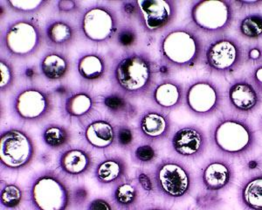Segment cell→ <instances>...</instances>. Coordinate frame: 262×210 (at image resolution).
Masks as SVG:
<instances>
[{
  "mask_svg": "<svg viewBox=\"0 0 262 210\" xmlns=\"http://www.w3.org/2000/svg\"><path fill=\"white\" fill-rule=\"evenodd\" d=\"M170 146L177 156L193 160L200 159L206 153L208 138L200 126L186 124L173 133L170 139Z\"/></svg>",
  "mask_w": 262,
  "mask_h": 210,
  "instance_id": "5bb4252c",
  "label": "cell"
},
{
  "mask_svg": "<svg viewBox=\"0 0 262 210\" xmlns=\"http://www.w3.org/2000/svg\"><path fill=\"white\" fill-rule=\"evenodd\" d=\"M8 8L20 14H34L44 9L49 4L48 0H6Z\"/></svg>",
  "mask_w": 262,
  "mask_h": 210,
  "instance_id": "d6a6232c",
  "label": "cell"
},
{
  "mask_svg": "<svg viewBox=\"0 0 262 210\" xmlns=\"http://www.w3.org/2000/svg\"><path fill=\"white\" fill-rule=\"evenodd\" d=\"M10 109L20 122L39 123L53 112L54 101L48 90L31 85L21 88L12 96Z\"/></svg>",
  "mask_w": 262,
  "mask_h": 210,
  "instance_id": "30bf717a",
  "label": "cell"
},
{
  "mask_svg": "<svg viewBox=\"0 0 262 210\" xmlns=\"http://www.w3.org/2000/svg\"><path fill=\"white\" fill-rule=\"evenodd\" d=\"M210 140L215 150L227 159H243L256 146L257 134L246 117L222 115L212 124Z\"/></svg>",
  "mask_w": 262,
  "mask_h": 210,
  "instance_id": "7a4b0ae2",
  "label": "cell"
},
{
  "mask_svg": "<svg viewBox=\"0 0 262 210\" xmlns=\"http://www.w3.org/2000/svg\"><path fill=\"white\" fill-rule=\"evenodd\" d=\"M162 60L177 69H189L204 56V44L196 31L187 27L171 28L162 37L159 46Z\"/></svg>",
  "mask_w": 262,
  "mask_h": 210,
  "instance_id": "3957f363",
  "label": "cell"
},
{
  "mask_svg": "<svg viewBox=\"0 0 262 210\" xmlns=\"http://www.w3.org/2000/svg\"><path fill=\"white\" fill-rule=\"evenodd\" d=\"M237 3L242 4V5H246V6H251V5H258V4L261 3V1L259 0H239V1H236Z\"/></svg>",
  "mask_w": 262,
  "mask_h": 210,
  "instance_id": "7dc6e473",
  "label": "cell"
},
{
  "mask_svg": "<svg viewBox=\"0 0 262 210\" xmlns=\"http://www.w3.org/2000/svg\"><path fill=\"white\" fill-rule=\"evenodd\" d=\"M247 60L253 63H259L262 61V48L259 46L251 47L247 53Z\"/></svg>",
  "mask_w": 262,
  "mask_h": 210,
  "instance_id": "ee69618b",
  "label": "cell"
},
{
  "mask_svg": "<svg viewBox=\"0 0 262 210\" xmlns=\"http://www.w3.org/2000/svg\"><path fill=\"white\" fill-rule=\"evenodd\" d=\"M138 14L137 19L147 33H159L169 27L178 12L174 0H137Z\"/></svg>",
  "mask_w": 262,
  "mask_h": 210,
  "instance_id": "4fadbf2b",
  "label": "cell"
},
{
  "mask_svg": "<svg viewBox=\"0 0 262 210\" xmlns=\"http://www.w3.org/2000/svg\"><path fill=\"white\" fill-rule=\"evenodd\" d=\"M227 96L232 111L243 117L257 111L261 103L259 91L247 80L241 79L231 83Z\"/></svg>",
  "mask_w": 262,
  "mask_h": 210,
  "instance_id": "e0dca14e",
  "label": "cell"
},
{
  "mask_svg": "<svg viewBox=\"0 0 262 210\" xmlns=\"http://www.w3.org/2000/svg\"><path fill=\"white\" fill-rule=\"evenodd\" d=\"M128 164L118 155L106 157L96 165L94 176L101 185H116L126 180Z\"/></svg>",
  "mask_w": 262,
  "mask_h": 210,
  "instance_id": "603a6c76",
  "label": "cell"
},
{
  "mask_svg": "<svg viewBox=\"0 0 262 210\" xmlns=\"http://www.w3.org/2000/svg\"><path fill=\"white\" fill-rule=\"evenodd\" d=\"M156 191L168 201H181L191 195L195 178L191 168L180 159L164 158L153 172Z\"/></svg>",
  "mask_w": 262,
  "mask_h": 210,
  "instance_id": "5b68a950",
  "label": "cell"
},
{
  "mask_svg": "<svg viewBox=\"0 0 262 210\" xmlns=\"http://www.w3.org/2000/svg\"><path fill=\"white\" fill-rule=\"evenodd\" d=\"M116 127L111 121L97 118L84 127V139L94 149L107 150L116 144Z\"/></svg>",
  "mask_w": 262,
  "mask_h": 210,
  "instance_id": "ffe728a7",
  "label": "cell"
},
{
  "mask_svg": "<svg viewBox=\"0 0 262 210\" xmlns=\"http://www.w3.org/2000/svg\"><path fill=\"white\" fill-rule=\"evenodd\" d=\"M199 178L204 190L221 193L231 187L234 182L235 167L227 158L214 157L202 165Z\"/></svg>",
  "mask_w": 262,
  "mask_h": 210,
  "instance_id": "9a60e30c",
  "label": "cell"
},
{
  "mask_svg": "<svg viewBox=\"0 0 262 210\" xmlns=\"http://www.w3.org/2000/svg\"><path fill=\"white\" fill-rule=\"evenodd\" d=\"M36 75H37V71H36V69L33 67H27V68H25V78L33 81V79L36 78Z\"/></svg>",
  "mask_w": 262,
  "mask_h": 210,
  "instance_id": "bcb514c9",
  "label": "cell"
},
{
  "mask_svg": "<svg viewBox=\"0 0 262 210\" xmlns=\"http://www.w3.org/2000/svg\"><path fill=\"white\" fill-rule=\"evenodd\" d=\"M114 203L123 209H130L137 204L139 199L137 183L132 180H124L116 184L112 193Z\"/></svg>",
  "mask_w": 262,
  "mask_h": 210,
  "instance_id": "f1b7e54d",
  "label": "cell"
},
{
  "mask_svg": "<svg viewBox=\"0 0 262 210\" xmlns=\"http://www.w3.org/2000/svg\"><path fill=\"white\" fill-rule=\"evenodd\" d=\"M116 45L124 49H129L137 45L138 41V33L133 25L126 24L119 26L116 36Z\"/></svg>",
  "mask_w": 262,
  "mask_h": 210,
  "instance_id": "836d02e7",
  "label": "cell"
},
{
  "mask_svg": "<svg viewBox=\"0 0 262 210\" xmlns=\"http://www.w3.org/2000/svg\"><path fill=\"white\" fill-rule=\"evenodd\" d=\"M78 75L86 83H95L104 77L107 73V63L98 53L81 54L76 63Z\"/></svg>",
  "mask_w": 262,
  "mask_h": 210,
  "instance_id": "4316f807",
  "label": "cell"
},
{
  "mask_svg": "<svg viewBox=\"0 0 262 210\" xmlns=\"http://www.w3.org/2000/svg\"><path fill=\"white\" fill-rule=\"evenodd\" d=\"M0 72H1V82L0 90L1 93H6L12 90L15 81V71L12 64L6 57L0 59Z\"/></svg>",
  "mask_w": 262,
  "mask_h": 210,
  "instance_id": "d590c367",
  "label": "cell"
},
{
  "mask_svg": "<svg viewBox=\"0 0 262 210\" xmlns=\"http://www.w3.org/2000/svg\"><path fill=\"white\" fill-rule=\"evenodd\" d=\"M235 11L228 0L196 1L191 6L190 18L196 29L208 34L223 33L233 22Z\"/></svg>",
  "mask_w": 262,
  "mask_h": 210,
  "instance_id": "9c48e42d",
  "label": "cell"
},
{
  "mask_svg": "<svg viewBox=\"0 0 262 210\" xmlns=\"http://www.w3.org/2000/svg\"><path fill=\"white\" fill-rule=\"evenodd\" d=\"M251 80L253 86L256 88L259 94L262 95V64L253 69L251 74Z\"/></svg>",
  "mask_w": 262,
  "mask_h": 210,
  "instance_id": "7bdbcfd3",
  "label": "cell"
},
{
  "mask_svg": "<svg viewBox=\"0 0 262 210\" xmlns=\"http://www.w3.org/2000/svg\"><path fill=\"white\" fill-rule=\"evenodd\" d=\"M136 179H137V183L138 184V186L143 189V192L145 193L148 196H151L157 192L153 175H150L148 172L143 169L137 170Z\"/></svg>",
  "mask_w": 262,
  "mask_h": 210,
  "instance_id": "74e56055",
  "label": "cell"
},
{
  "mask_svg": "<svg viewBox=\"0 0 262 210\" xmlns=\"http://www.w3.org/2000/svg\"><path fill=\"white\" fill-rule=\"evenodd\" d=\"M24 200V193L20 186L15 183H5L1 186V206L8 209H16Z\"/></svg>",
  "mask_w": 262,
  "mask_h": 210,
  "instance_id": "4dcf8cb0",
  "label": "cell"
},
{
  "mask_svg": "<svg viewBox=\"0 0 262 210\" xmlns=\"http://www.w3.org/2000/svg\"><path fill=\"white\" fill-rule=\"evenodd\" d=\"M76 33L77 30L73 23L61 18L48 20L43 29L44 40L54 50L69 48L75 41Z\"/></svg>",
  "mask_w": 262,
  "mask_h": 210,
  "instance_id": "44dd1931",
  "label": "cell"
},
{
  "mask_svg": "<svg viewBox=\"0 0 262 210\" xmlns=\"http://www.w3.org/2000/svg\"><path fill=\"white\" fill-rule=\"evenodd\" d=\"M185 100L191 113L198 117H210L221 110L223 95L213 81L198 80L188 86Z\"/></svg>",
  "mask_w": 262,
  "mask_h": 210,
  "instance_id": "7c38bea8",
  "label": "cell"
},
{
  "mask_svg": "<svg viewBox=\"0 0 262 210\" xmlns=\"http://www.w3.org/2000/svg\"><path fill=\"white\" fill-rule=\"evenodd\" d=\"M71 132L60 123H48L41 132V139L51 150H61L71 142Z\"/></svg>",
  "mask_w": 262,
  "mask_h": 210,
  "instance_id": "83f0119b",
  "label": "cell"
},
{
  "mask_svg": "<svg viewBox=\"0 0 262 210\" xmlns=\"http://www.w3.org/2000/svg\"><path fill=\"white\" fill-rule=\"evenodd\" d=\"M155 78V64L143 52H125L111 69L114 88L128 97L145 96L154 87Z\"/></svg>",
  "mask_w": 262,
  "mask_h": 210,
  "instance_id": "6da1fadb",
  "label": "cell"
},
{
  "mask_svg": "<svg viewBox=\"0 0 262 210\" xmlns=\"http://www.w3.org/2000/svg\"><path fill=\"white\" fill-rule=\"evenodd\" d=\"M151 99L160 110L172 111L182 104L185 99V91L178 81L165 79L153 87Z\"/></svg>",
  "mask_w": 262,
  "mask_h": 210,
  "instance_id": "7402d4cb",
  "label": "cell"
},
{
  "mask_svg": "<svg viewBox=\"0 0 262 210\" xmlns=\"http://www.w3.org/2000/svg\"><path fill=\"white\" fill-rule=\"evenodd\" d=\"M43 40V30L38 21L32 18H17L2 31L1 47L9 57L27 59L38 52Z\"/></svg>",
  "mask_w": 262,
  "mask_h": 210,
  "instance_id": "8992f818",
  "label": "cell"
},
{
  "mask_svg": "<svg viewBox=\"0 0 262 210\" xmlns=\"http://www.w3.org/2000/svg\"><path fill=\"white\" fill-rule=\"evenodd\" d=\"M204 63L209 71L227 75L236 71L244 61V50L237 39L221 37L212 40L204 51Z\"/></svg>",
  "mask_w": 262,
  "mask_h": 210,
  "instance_id": "8fae6325",
  "label": "cell"
},
{
  "mask_svg": "<svg viewBox=\"0 0 262 210\" xmlns=\"http://www.w3.org/2000/svg\"><path fill=\"white\" fill-rule=\"evenodd\" d=\"M122 15L126 19L137 18L138 14V5L137 0H125L120 3Z\"/></svg>",
  "mask_w": 262,
  "mask_h": 210,
  "instance_id": "ab89813d",
  "label": "cell"
},
{
  "mask_svg": "<svg viewBox=\"0 0 262 210\" xmlns=\"http://www.w3.org/2000/svg\"><path fill=\"white\" fill-rule=\"evenodd\" d=\"M70 62L61 52L54 50L44 54L39 63L40 75L48 81H60L69 74Z\"/></svg>",
  "mask_w": 262,
  "mask_h": 210,
  "instance_id": "d4e9b609",
  "label": "cell"
},
{
  "mask_svg": "<svg viewBox=\"0 0 262 210\" xmlns=\"http://www.w3.org/2000/svg\"><path fill=\"white\" fill-rule=\"evenodd\" d=\"M158 150L155 145L146 142L135 145L131 150L132 161L139 165H149L154 164L158 159Z\"/></svg>",
  "mask_w": 262,
  "mask_h": 210,
  "instance_id": "1f68e13d",
  "label": "cell"
},
{
  "mask_svg": "<svg viewBox=\"0 0 262 210\" xmlns=\"http://www.w3.org/2000/svg\"><path fill=\"white\" fill-rule=\"evenodd\" d=\"M137 130L145 141L154 144L166 139L170 136L172 121L163 110L147 109L139 117Z\"/></svg>",
  "mask_w": 262,
  "mask_h": 210,
  "instance_id": "2e32d148",
  "label": "cell"
},
{
  "mask_svg": "<svg viewBox=\"0 0 262 210\" xmlns=\"http://www.w3.org/2000/svg\"><path fill=\"white\" fill-rule=\"evenodd\" d=\"M238 32L246 39H257L262 37V14L254 12L245 16L238 24Z\"/></svg>",
  "mask_w": 262,
  "mask_h": 210,
  "instance_id": "f546056e",
  "label": "cell"
},
{
  "mask_svg": "<svg viewBox=\"0 0 262 210\" xmlns=\"http://www.w3.org/2000/svg\"><path fill=\"white\" fill-rule=\"evenodd\" d=\"M72 202L76 207H81L86 203L89 198V191L84 186H79L75 187L71 192Z\"/></svg>",
  "mask_w": 262,
  "mask_h": 210,
  "instance_id": "60d3db41",
  "label": "cell"
},
{
  "mask_svg": "<svg viewBox=\"0 0 262 210\" xmlns=\"http://www.w3.org/2000/svg\"><path fill=\"white\" fill-rule=\"evenodd\" d=\"M119 26L116 11L104 3L88 6L81 12L79 19L81 35L96 44H104L115 38Z\"/></svg>",
  "mask_w": 262,
  "mask_h": 210,
  "instance_id": "ba28073f",
  "label": "cell"
},
{
  "mask_svg": "<svg viewBox=\"0 0 262 210\" xmlns=\"http://www.w3.org/2000/svg\"><path fill=\"white\" fill-rule=\"evenodd\" d=\"M57 165L63 174L71 178L84 176L94 165L92 154L81 147H70L60 153Z\"/></svg>",
  "mask_w": 262,
  "mask_h": 210,
  "instance_id": "d6986e66",
  "label": "cell"
},
{
  "mask_svg": "<svg viewBox=\"0 0 262 210\" xmlns=\"http://www.w3.org/2000/svg\"><path fill=\"white\" fill-rule=\"evenodd\" d=\"M195 201L199 209L212 210L223 203V199L220 195V193L209 192L205 190L196 195Z\"/></svg>",
  "mask_w": 262,
  "mask_h": 210,
  "instance_id": "8d00e7d4",
  "label": "cell"
},
{
  "mask_svg": "<svg viewBox=\"0 0 262 210\" xmlns=\"http://www.w3.org/2000/svg\"><path fill=\"white\" fill-rule=\"evenodd\" d=\"M27 199L35 210H68L71 204V191L56 172L44 170L32 179Z\"/></svg>",
  "mask_w": 262,
  "mask_h": 210,
  "instance_id": "277c9868",
  "label": "cell"
},
{
  "mask_svg": "<svg viewBox=\"0 0 262 210\" xmlns=\"http://www.w3.org/2000/svg\"><path fill=\"white\" fill-rule=\"evenodd\" d=\"M98 99L112 117L120 120H131L137 115V107L129 101L128 96L117 90L101 94Z\"/></svg>",
  "mask_w": 262,
  "mask_h": 210,
  "instance_id": "cb8c5ba5",
  "label": "cell"
},
{
  "mask_svg": "<svg viewBox=\"0 0 262 210\" xmlns=\"http://www.w3.org/2000/svg\"><path fill=\"white\" fill-rule=\"evenodd\" d=\"M258 126H259V131L262 132V115L259 117V122H258Z\"/></svg>",
  "mask_w": 262,
  "mask_h": 210,
  "instance_id": "681fc988",
  "label": "cell"
},
{
  "mask_svg": "<svg viewBox=\"0 0 262 210\" xmlns=\"http://www.w3.org/2000/svg\"><path fill=\"white\" fill-rule=\"evenodd\" d=\"M86 210H114L113 206L107 199H94L86 206Z\"/></svg>",
  "mask_w": 262,
  "mask_h": 210,
  "instance_id": "b9f144b4",
  "label": "cell"
},
{
  "mask_svg": "<svg viewBox=\"0 0 262 210\" xmlns=\"http://www.w3.org/2000/svg\"><path fill=\"white\" fill-rule=\"evenodd\" d=\"M134 130L126 123H122L116 127V143L122 150H132L135 146Z\"/></svg>",
  "mask_w": 262,
  "mask_h": 210,
  "instance_id": "e575fe53",
  "label": "cell"
},
{
  "mask_svg": "<svg viewBox=\"0 0 262 210\" xmlns=\"http://www.w3.org/2000/svg\"><path fill=\"white\" fill-rule=\"evenodd\" d=\"M57 12L61 14H74L81 10V5L75 0H59L55 3Z\"/></svg>",
  "mask_w": 262,
  "mask_h": 210,
  "instance_id": "f35d334b",
  "label": "cell"
},
{
  "mask_svg": "<svg viewBox=\"0 0 262 210\" xmlns=\"http://www.w3.org/2000/svg\"><path fill=\"white\" fill-rule=\"evenodd\" d=\"M95 95L88 89L69 91L61 101V114L68 120L81 122L92 115L97 104Z\"/></svg>",
  "mask_w": 262,
  "mask_h": 210,
  "instance_id": "ac0fdd59",
  "label": "cell"
},
{
  "mask_svg": "<svg viewBox=\"0 0 262 210\" xmlns=\"http://www.w3.org/2000/svg\"><path fill=\"white\" fill-rule=\"evenodd\" d=\"M36 147L31 136L19 128H8L0 135V164L8 171H22L35 157Z\"/></svg>",
  "mask_w": 262,
  "mask_h": 210,
  "instance_id": "52a82bcc",
  "label": "cell"
},
{
  "mask_svg": "<svg viewBox=\"0 0 262 210\" xmlns=\"http://www.w3.org/2000/svg\"><path fill=\"white\" fill-rule=\"evenodd\" d=\"M238 198L246 210H262V171L253 173L242 180Z\"/></svg>",
  "mask_w": 262,
  "mask_h": 210,
  "instance_id": "484cf974",
  "label": "cell"
},
{
  "mask_svg": "<svg viewBox=\"0 0 262 210\" xmlns=\"http://www.w3.org/2000/svg\"><path fill=\"white\" fill-rule=\"evenodd\" d=\"M141 210H171L169 207H162V206H151V207H144Z\"/></svg>",
  "mask_w": 262,
  "mask_h": 210,
  "instance_id": "c3c4849f",
  "label": "cell"
},
{
  "mask_svg": "<svg viewBox=\"0 0 262 210\" xmlns=\"http://www.w3.org/2000/svg\"><path fill=\"white\" fill-rule=\"evenodd\" d=\"M246 167L249 170V171H253L254 173H258V172H261L260 170V163H259L258 159H251L249 161H247V166Z\"/></svg>",
  "mask_w": 262,
  "mask_h": 210,
  "instance_id": "f6af8a7d",
  "label": "cell"
}]
</instances>
